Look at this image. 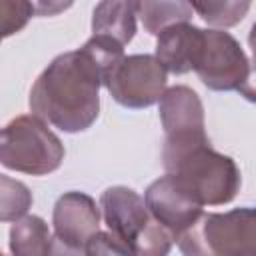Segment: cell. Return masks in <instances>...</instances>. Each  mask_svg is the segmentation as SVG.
<instances>
[{"instance_id":"6da1fadb","label":"cell","mask_w":256,"mask_h":256,"mask_svg":"<svg viewBox=\"0 0 256 256\" xmlns=\"http://www.w3.org/2000/svg\"><path fill=\"white\" fill-rule=\"evenodd\" d=\"M122 58L124 44L104 34L56 56L30 90V112L68 134L88 130L100 114V86Z\"/></svg>"},{"instance_id":"7a4b0ae2","label":"cell","mask_w":256,"mask_h":256,"mask_svg":"<svg viewBox=\"0 0 256 256\" xmlns=\"http://www.w3.org/2000/svg\"><path fill=\"white\" fill-rule=\"evenodd\" d=\"M162 164L202 206H224L232 202L242 184L236 162L216 152L206 134L166 136Z\"/></svg>"},{"instance_id":"3957f363","label":"cell","mask_w":256,"mask_h":256,"mask_svg":"<svg viewBox=\"0 0 256 256\" xmlns=\"http://www.w3.org/2000/svg\"><path fill=\"white\" fill-rule=\"evenodd\" d=\"M100 208L108 230L128 254L162 256L168 254L176 242L174 234L152 216L146 200L132 188L112 186L104 190Z\"/></svg>"},{"instance_id":"277c9868","label":"cell","mask_w":256,"mask_h":256,"mask_svg":"<svg viewBox=\"0 0 256 256\" xmlns=\"http://www.w3.org/2000/svg\"><path fill=\"white\" fill-rule=\"evenodd\" d=\"M64 154L60 138L36 114L16 116L2 128L0 162L8 170L46 176L60 168Z\"/></svg>"},{"instance_id":"5b68a950","label":"cell","mask_w":256,"mask_h":256,"mask_svg":"<svg viewBox=\"0 0 256 256\" xmlns=\"http://www.w3.org/2000/svg\"><path fill=\"white\" fill-rule=\"evenodd\" d=\"M176 242L184 254L256 256V208L204 214Z\"/></svg>"},{"instance_id":"8992f818","label":"cell","mask_w":256,"mask_h":256,"mask_svg":"<svg viewBox=\"0 0 256 256\" xmlns=\"http://www.w3.org/2000/svg\"><path fill=\"white\" fill-rule=\"evenodd\" d=\"M168 70L156 56H124L106 76L104 86L110 96L124 108H150L166 92Z\"/></svg>"},{"instance_id":"52a82bcc","label":"cell","mask_w":256,"mask_h":256,"mask_svg":"<svg viewBox=\"0 0 256 256\" xmlns=\"http://www.w3.org/2000/svg\"><path fill=\"white\" fill-rule=\"evenodd\" d=\"M194 72L202 84L214 92H238L250 72V60L232 34L224 30H204Z\"/></svg>"},{"instance_id":"ba28073f","label":"cell","mask_w":256,"mask_h":256,"mask_svg":"<svg viewBox=\"0 0 256 256\" xmlns=\"http://www.w3.org/2000/svg\"><path fill=\"white\" fill-rule=\"evenodd\" d=\"M144 200L152 216L164 228H168L176 240L194 228L204 216V206L170 172L146 188Z\"/></svg>"},{"instance_id":"9c48e42d","label":"cell","mask_w":256,"mask_h":256,"mask_svg":"<svg viewBox=\"0 0 256 256\" xmlns=\"http://www.w3.org/2000/svg\"><path fill=\"white\" fill-rule=\"evenodd\" d=\"M96 200L84 192H66L58 198L52 214L54 236L70 252H86L88 242L100 232Z\"/></svg>"},{"instance_id":"30bf717a","label":"cell","mask_w":256,"mask_h":256,"mask_svg":"<svg viewBox=\"0 0 256 256\" xmlns=\"http://www.w3.org/2000/svg\"><path fill=\"white\" fill-rule=\"evenodd\" d=\"M160 122L166 136L206 134L204 106L188 86H172L160 98Z\"/></svg>"},{"instance_id":"8fae6325","label":"cell","mask_w":256,"mask_h":256,"mask_svg":"<svg viewBox=\"0 0 256 256\" xmlns=\"http://www.w3.org/2000/svg\"><path fill=\"white\" fill-rule=\"evenodd\" d=\"M204 42V30L190 24L180 22L158 34L156 42V58L170 74H188L196 68L200 50Z\"/></svg>"},{"instance_id":"7c38bea8","label":"cell","mask_w":256,"mask_h":256,"mask_svg":"<svg viewBox=\"0 0 256 256\" xmlns=\"http://www.w3.org/2000/svg\"><path fill=\"white\" fill-rule=\"evenodd\" d=\"M136 16H140V0H100L92 14V32L126 46L136 36Z\"/></svg>"},{"instance_id":"4fadbf2b","label":"cell","mask_w":256,"mask_h":256,"mask_svg":"<svg viewBox=\"0 0 256 256\" xmlns=\"http://www.w3.org/2000/svg\"><path fill=\"white\" fill-rule=\"evenodd\" d=\"M56 236L40 216H22L10 228V252L18 256H44L56 252Z\"/></svg>"},{"instance_id":"5bb4252c","label":"cell","mask_w":256,"mask_h":256,"mask_svg":"<svg viewBox=\"0 0 256 256\" xmlns=\"http://www.w3.org/2000/svg\"><path fill=\"white\" fill-rule=\"evenodd\" d=\"M194 8L190 0H140V20L148 34L158 36L166 28L190 22Z\"/></svg>"},{"instance_id":"9a60e30c","label":"cell","mask_w":256,"mask_h":256,"mask_svg":"<svg viewBox=\"0 0 256 256\" xmlns=\"http://www.w3.org/2000/svg\"><path fill=\"white\" fill-rule=\"evenodd\" d=\"M190 4L206 24L214 28H232L246 18L252 0H190Z\"/></svg>"},{"instance_id":"2e32d148","label":"cell","mask_w":256,"mask_h":256,"mask_svg":"<svg viewBox=\"0 0 256 256\" xmlns=\"http://www.w3.org/2000/svg\"><path fill=\"white\" fill-rule=\"evenodd\" d=\"M32 206V192L26 184L2 174L0 176V220L16 222Z\"/></svg>"},{"instance_id":"e0dca14e","label":"cell","mask_w":256,"mask_h":256,"mask_svg":"<svg viewBox=\"0 0 256 256\" xmlns=\"http://www.w3.org/2000/svg\"><path fill=\"white\" fill-rule=\"evenodd\" d=\"M34 14H36V8L32 0H0L2 36L10 38L16 32H20Z\"/></svg>"},{"instance_id":"ac0fdd59","label":"cell","mask_w":256,"mask_h":256,"mask_svg":"<svg viewBox=\"0 0 256 256\" xmlns=\"http://www.w3.org/2000/svg\"><path fill=\"white\" fill-rule=\"evenodd\" d=\"M32 4L36 8L38 16L50 18V16H58V14L66 12L74 4V0H32Z\"/></svg>"},{"instance_id":"d6986e66","label":"cell","mask_w":256,"mask_h":256,"mask_svg":"<svg viewBox=\"0 0 256 256\" xmlns=\"http://www.w3.org/2000/svg\"><path fill=\"white\" fill-rule=\"evenodd\" d=\"M238 92H240L242 98H246L248 102L256 104V60H254V58H252V62H250V72H248L244 84L238 88Z\"/></svg>"},{"instance_id":"ffe728a7","label":"cell","mask_w":256,"mask_h":256,"mask_svg":"<svg viewBox=\"0 0 256 256\" xmlns=\"http://www.w3.org/2000/svg\"><path fill=\"white\" fill-rule=\"evenodd\" d=\"M248 44H250V48H252V54H254V60H256V24L252 26V30H250V36H248Z\"/></svg>"}]
</instances>
